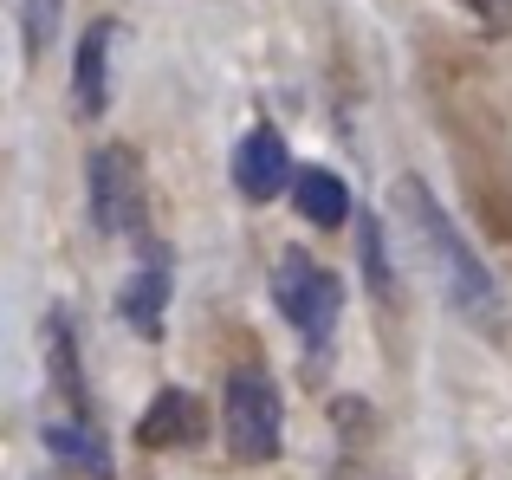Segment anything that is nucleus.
I'll list each match as a JSON object with an SVG mask.
<instances>
[{
    "label": "nucleus",
    "instance_id": "1",
    "mask_svg": "<svg viewBox=\"0 0 512 480\" xmlns=\"http://www.w3.org/2000/svg\"><path fill=\"white\" fill-rule=\"evenodd\" d=\"M396 208H402V228H409L415 253H422V266L435 273V286L448 292V305H454L461 318H474L480 331H500V318H506L500 286H493V273L480 266V253L461 240V228L448 221V208L428 195V182L402 176V182H396Z\"/></svg>",
    "mask_w": 512,
    "mask_h": 480
},
{
    "label": "nucleus",
    "instance_id": "2",
    "mask_svg": "<svg viewBox=\"0 0 512 480\" xmlns=\"http://www.w3.org/2000/svg\"><path fill=\"white\" fill-rule=\"evenodd\" d=\"M221 435L240 461H273L279 442H286V409H279V390L266 370H234L221 396Z\"/></svg>",
    "mask_w": 512,
    "mask_h": 480
},
{
    "label": "nucleus",
    "instance_id": "3",
    "mask_svg": "<svg viewBox=\"0 0 512 480\" xmlns=\"http://www.w3.org/2000/svg\"><path fill=\"white\" fill-rule=\"evenodd\" d=\"M143 215H150V189H143L137 150H124V143L91 150V221H98V234L130 240L143 234Z\"/></svg>",
    "mask_w": 512,
    "mask_h": 480
},
{
    "label": "nucleus",
    "instance_id": "4",
    "mask_svg": "<svg viewBox=\"0 0 512 480\" xmlns=\"http://www.w3.org/2000/svg\"><path fill=\"white\" fill-rule=\"evenodd\" d=\"M273 299H279V312L292 318V331H299L305 344H325L331 331H338L344 286L318 260H305V253H286V260L273 266Z\"/></svg>",
    "mask_w": 512,
    "mask_h": 480
},
{
    "label": "nucleus",
    "instance_id": "5",
    "mask_svg": "<svg viewBox=\"0 0 512 480\" xmlns=\"http://www.w3.org/2000/svg\"><path fill=\"white\" fill-rule=\"evenodd\" d=\"M292 156H286V137H279L273 124H253L247 137H240L234 150V189L247 195V202H273L279 189H292Z\"/></svg>",
    "mask_w": 512,
    "mask_h": 480
},
{
    "label": "nucleus",
    "instance_id": "6",
    "mask_svg": "<svg viewBox=\"0 0 512 480\" xmlns=\"http://www.w3.org/2000/svg\"><path fill=\"white\" fill-rule=\"evenodd\" d=\"M111 39H117L111 20L85 26V39H78V65H72V104H78V117H98L104 98H111Z\"/></svg>",
    "mask_w": 512,
    "mask_h": 480
},
{
    "label": "nucleus",
    "instance_id": "7",
    "mask_svg": "<svg viewBox=\"0 0 512 480\" xmlns=\"http://www.w3.org/2000/svg\"><path fill=\"white\" fill-rule=\"evenodd\" d=\"M163 305H169V260L156 253V260H143L137 273H130V286L117 292V312L130 318V331L156 338V331H163Z\"/></svg>",
    "mask_w": 512,
    "mask_h": 480
},
{
    "label": "nucleus",
    "instance_id": "8",
    "mask_svg": "<svg viewBox=\"0 0 512 480\" xmlns=\"http://www.w3.org/2000/svg\"><path fill=\"white\" fill-rule=\"evenodd\" d=\"M46 448L59 461H72V468H85V474H98V480H111V448L98 442V429H91L85 416H46Z\"/></svg>",
    "mask_w": 512,
    "mask_h": 480
},
{
    "label": "nucleus",
    "instance_id": "9",
    "mask_svg": "<svg viewBox=\"0 0 512 480\" xmlns=\"http://www.w3.org/2000/svg\"><path fill=\"white\" fill-rule=\"evenodd\" d=\"M201 422H208V416H201V403L188 390H163L150 403V416H143V442H150V448H182V442L201 435Z\"/></svg>",
    "mask_w": 512,
    "mask_h": 480
},
{
    "label": "nucleus",
    "instance_id": "10",
    "mask_svg": "<svg viewBox=\"0 0 512 480\" xmlns=\"http://www.w3.org/2000/svg\"><path fill=\"white\" fill-rule=\"evenodd\" d=\"M292 195H299V215L318 221V228H344L350 215V189L331 169H299V182H292Z\"/></svg>",
    "mask_w": 512,
    "mask_h": 480
},
{
    "label": "nucleus",
    "instance_id": "11",
    "mask_svg": "<svg viewBox=\"0 0 512 480\" xmlns=\"http://www.w3.org/2000/svg\"><path fill=\"white\" fill-rule=\"evenodd\" d=\"M357 260H363V279H370L376 299H396V273H389V247H383V228L363 215V234H357Z\"/></svg>",
    "mask_w": 512,
    "mask_h": 480
},
{
    "label": "nucleus",
    "instance_id": "12",
    "mask_svg": "<svg viewBox=\"0 0 512 480\" xmlns=\"http://www.w3.org/2000/svg\"><path fill=\"white\" fill-rule=\"evenodd\" d=\"M59 13H65V0H20V33H26V59H39V52L52 46V33H59Z\"/></svg>",
    "mask_w": 512,
    "mask_h": 480
},
{
    "label": "nucleus",
    "instance_id": "13",
    "mask_svg": "<svg viewBox=\"0 0 512 480\" xmlns=\"http://www.w3.org/2000/svg\"><path fill=\"white\" fill-rule=\"evenodd\" d=\"M467 7H480L487 20H506V0H467Z\"/></svg>",
    "mask_w": 512,
    "mask_h": 480
}]
</instances>
